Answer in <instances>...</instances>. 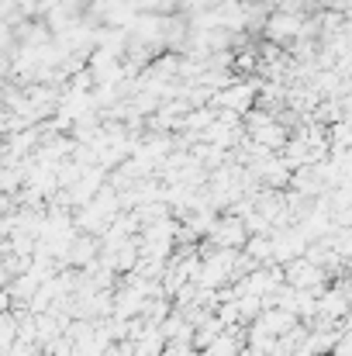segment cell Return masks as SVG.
<instances>
[{
	"label": "cell",
	"mask_w": 352,
	"mask_h": 356,
	"mask_svg": "<svg viewBox=\"0 0 352 356\" xmlns=\"http://www.w3.org/2000/svg\"><path fill=\"white\" fill-rule=\"evenodd\" d=\"M252 101H255V87H249V83H232V87L215 94V108H225L232 115L252 111Z\"/></svg>",
	"instance_id": "cell-1"
},
{
	"label": "cell",
	"mask_w": 352,
	"mask_h": 356,
	"mask_svg": "<svg viewBox=\"0 0 352 356\" xmlns=\"http://www.w3.org/2000/svg\"><path fill=\"white\" fill-rule=\"evenodd\" d=\"M325 3H328V7H342L346 0H325Z\"/></svg>",
	"instance_id": "cell-2"
}]
</instances>
